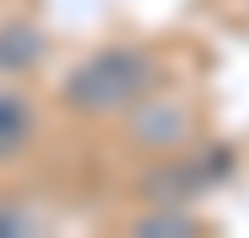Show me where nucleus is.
<instances>
[{"label":"nucleus","mask_w":249,"mask_h":238,"mask_svg":"<svg viewBox=\"0 0 249 238\" xmlns=\"http://www.w3.org/2000/svg\"><path fill=\"white\" fill-rule=\"evenodd\" d=\"M138 233H186V222H180V217H154V222H143Z\"/></svg>","instance_id":"nucleus-5"},{"label":"nucleus","mask_w":249,"mask_h":238,"mask_svg":"<svg viewBox=\"0 0 249 238\" xmlns=\"http://www.w3.org/2000/svg\"><path fill=\"white\" fill-rule=\"evenodd\" d=\"M37 53H43V37H37L27 21H11V27H0V69H27Z\"/></svg>","instance_id":"nucleus-3"},{"label":"nucleus","mask_w":249,"mask_h":238,"mask_svg":"<svg viewBox=\"0 0 249 238\" xmlns=\"http://www.w3.org/2000/svg\"><path fill=\"white\" fill-rule=\"evenodd\" d=\"M180 127H186L180 106H143V117H138V138H154V143L180 138Z\"/></svg>","instance_id":"nucleus-4"},{"label":"nucleus","mask_w":249,"mask_h":238,"mask_svg":"<svg viewBox=\"0 0 249 238\" xmlns=\"http://www.w3.org/2000/svg\"><path fill=\"white\" fill-rule=\"evenodd\" d=\"M154 85V58L138 48H106L90 53L69 80H64V101L74 111H122Z\"/></svg>","instance_id":"nucleus-1"},{"label":"nucleus","mask_w":249,"mask_h":238,"mask_svg":"<svg viewBox=\"0 0 249 238\" xmlns=\"http://www.w3.org/2000/svg\"><path fill=\"white\" fill-rule=\"evenodd\" d=\"M27 133H32V111H27V101L0 90V159H11V153L27 143Z\"/></svg>","instance_id":"nucleus-2"}]
</instances>
